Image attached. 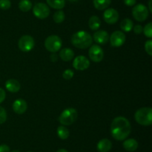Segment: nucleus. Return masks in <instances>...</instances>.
Segmentation results:
<instances>
[{"mask_svg":"<svg viewBox=\"0 0 152 152\" xmlns=\"http://www.w3.org/2000/svg\"><path fill=\"white\" fill-rule=\"evenodd\" d=\"M19 8L22 12H28L32 8V3L30 0H21L19 3Z\"/></svg>","mask_w":152,"mask_h":152,"instance_id":"nucleus-24","label":"nucleus"},{"mask_svg":"<svg viewBox=\"0 0 152 152\" xmlns=\"http://www.w3.org/2000/svg\"><path fill=\"white\" fill-rule=\"evenodd\" d=\"M89 58L94 62H100L104 58V52L102 48L98 45H93L91 46L88 51Z\"/></svg>","mask_w":152,"mask_h":152,"instance_id":"nucleus-9","label":"nucleus"},{"mask_svg":"<svg viewBox=\"0 0 152 152\" xmlns=\"http://www.w3.org/2000/svg\"><path fill=\"white\" fill-rule=\"evenodd\" d=\"M94 40L99 44H105L109 40V35L108 32L103 30H99L94 34Z\"/></svg>","mask_w":152,"mask_h":152,"instance_id":"nucleus-14","label":"nucleus"},{"mask_svg":"<svg viewBox=\"0 0 152 152\" xmlns=\"http://www.w3.org/2000/svg\"><path fill=\"white\" fill-rule=\"evenodd\" d=\"M142 31L144 32L145 37L151 38L152 37V22H149L147 24L144 28H142Z\"/></svg>","mask_w":152,"mask_h":152,"instance_id":"nucleus-26","label":"nucleus"},{"mask_svg":"<svg viewBox=\"0 0 152 152\" xmlns=\"http://www.w3.org/2000/svg\"><path fill=\"white\" fill-rule=\"evenodd\" d=\"M11 6L10 0H0V8L2 10H7Z\"/></svg>","mask_w":152,"mask_h":152,"instance_id":"nucleus-27","label":"nucleus"},{"mask_svg":"<svg viewBox=\"0 0 152 152\" xmlns=\"http://www.w3.org/2000/svg\"><path fill=\"white\" fill-rule=\"evenodd\" d=\"M93 42V38L88 32L80 31L74 34L71 37V43L78 49H85L90 47Z\"/></svg>","mask_w":152,"mask_h":152,"instance_id":"nucleus-2","label":"nucleus"},{"mask_svg":"<svg viewBox=\"0 0 152 152\" xmlns=\"http://www.w3.org/2000/svg\"><path fill=\"white\" fill-rule=\"evenodd\" d=\"M59 57L62 61L68 62L74 58V52L72 49H68V48H64L59 52Z\"/></svg>","mask_w":152,"mask_h":152,"instance_id":"nucleus-18","label":"nucleus"},{"mask_svg":"<svg viewBox=\"0 0 152 152\" xmlns=\"http://www.w3.org/2000/svg\"><path fill=\"white\" fill-rule=\"evenodd\" d=\"M33 13L38 19H45L50 14V8L45 3H37L33 8Z\"/></svg>","mask_w":152,"mask_h":152,"instance_id":"nucleus-7","label":"nucleus"},{"mask_svg":"<svg viewBox=\"0 0 152 152\" xmlns=\"http://www.w3.org/2000/svg\"><path fill=\"white\" fill-rule=\"evenodd\" d=\"M0 152H10V147L5 144L0 145Z\"/></svg>","mask_w":152,"mask_h":152,"instance_id":"nucleus-33","label":"nucleus"},{"mask_svg":"<svg viewBox=\"0 0 152 152\" xmlns=\"http://www.w3.org/2000/svg\"><path fill=\"white\" fill-rule=\"evenodd\" d=\"M62 40L56 35L49 36L45 40V47L48 51L52 53L58 52L62 47Z\"/></svg>","mask_w":152,"mask_h":152,"instance_id":"nucleus-5","label":"nucleus"},{"mask_svg":"<svg viewBox=\"0 0 152 152\" xmlns=\"http://www.w3.org/2000/svg\"><path fill=\"white\" fill-rule=\"evenodd\" d=\"M89 28L93 31H96L99 28L101 25V21L97 16H92L88 21Z\"/></svg>","mask_w":152,"mask_h":152,"instance_id":"nucleus-19","label":"nucleus"},{"mask_svg":"<svg viewBox=\"0 0 152 152\" xmlns=\"http://www.w3.org/2000/svg\"><path fill=\"white\" fill-rule=\"evenodd\" d=\"M112 148V143L108 139H102L97 143L96 148L99 152H108Z\"/></svg>","mask_w":152,"mask_h":152,"instance_id":"nucleus-15","label":"nucleus"},{"mask_svg":"<svg viewBox=\"0 0 152 152\" xmlns=\"http://www.w3.org/2000/svg\"><path fill=\"white\" fill-rule=\"evenodd\" d=\"M132 15L134 18L138 22H143L148 18L149 15L148 8L142 4H138L133 7Z\"/></svg>","mask_w":152,"mask_h":152,"instance_id":"nucleus-6","label":"nucleus"},{"mask_svg":"<svg viewBox=\"0 0 152 152\" xmlns=\"http://www.w3.org/2000/svg\"><path fill=\"white\" fill-rule=\"evenodd\" d=\"M135 120L143 126H149L152 124V109L151 107H142L136 111Z\"/></svg>","mask_w":152,"mask_h":152,"instance_id":"nucleus-3","label":"nucleus"},{"mask_svg":"<svg viewBox=\"0 0 152 152\" xmlns=\"http://www.w3.org/2000/svg\"><path fill=\"white\" fill-rule=\"evenodd\" d=\"M133 30H134V31L135 34H140L142 33V27L140 25H135L134 27H133Z\"/></svg>","mask_w":152,"mask_h":152,"instance_id":"nucleus-31","label":"nucleus"},{"mask_svg":"<svg viewBox=\"0 0 152 152\" xmlns=\"http://www.w3.org/2000/svg\"><path fill=\"white\" fill-rule=\"evenodd\" d=\"M103 18L105 22L108 24H115L119 19V13L114 8H108L105 10Z\"/></svg>","mask_w":152,"mask_h":152,"instance_id":"nucleus-12","label":"nucleus"},{"mask_svg":"<svg viewBox=\"0 0 152 152\" xmlns=\"http://www.w3.org/2000/svg\"><path fill=\"white\" fill-rule=\"evenodd\" d=\"M111 0H94V5L97 10H105L109 7Z\"/></svg>","mask_w":152,"mask_h":152,"instance_id":"nucleus-20","label":"nucleus"},{"mask_svg":"<svg viewBox=\"0 0 152 152\" xmlns=\"http://www.w3.org/2000/svg\"><path fill=\"white\" fill-rule=\"evenodd\" d=\"M47 3L52 8L61 10L65 5V0H47Z\"/></svg>","mask_w":152,"mask_h":152,"instance_id":"nucleus-21","label":"nucleus"},{"mask_svg":"<svg viewBox=\"0 0 152 152\" xmlns=\"http://www.w3.org/2000/svg\"><path fill=\"white\" fill-rule=\"evenodd\" d=\"M89 66H90V61L86 56H83V55L77 56L73 62L74 68L77 70H80V71L87 69Z\"/></svg>","mask_w":152,"mask_h":152,"instance_id":"nucleus-11","label":"nucleus"},{"mask_svg":"<svg viewBox=\"0 0 152 152\" xmlns=\"http://www.w3.org/2000/svg\"><path fill=\"white\" fill-rule=\"evenodd\" d=\"M145 50L148 55H152V40H148L145 43Z\"/></svg>","mask_w":152,"mask_h":152,"instance_id":"nucleus-28","label":"nucleus"},{"mask_svg":"<svg viewBox=\"0 0 152 152\" xmlns=\"http://www.w3.org/2000/svg\"><path fill=\"white\" fill-rule=\"evenodd\" d=\"M74 72L71 69H66L64 71V72L62 73V77L65 79V80H70L74 76Z\"/></svg>","mask_w":152,"mask_h":152,"instance_id":"nucleus-30","label":"nucleus"},{"mask_svg":"<svg viewBox=\"0 0 152 152\" xmlns=\"http://www.w3.org/2000/svg\"><path fill=\"white\" fill-rule=\"evenodd\" d=\"M6 97V93L5 91L2 89V88H0V104L2 103L4 101Z\"/></svg>","mask_w":152,"mask_h":152,"instance_id":"nucleus-32","label":"nucleus"},{"mask_svg":"<svg viewBox=\"0 0 152 152\" xmlns=\"http://www.w3.org/2000/svg\"><path fill=\"white\" fill-rule=\"evenodd\" d=\"M28 152H31V151H28Z\"/></svg>","mask_w":152,"mask_h":152,"instance_id":"nucleus-40","label":"nucleus"},{"mask_svg":"<svg viewBox=\"0 0 152 152\" xmlns=\"http://www.w3.org/2000/svg\"><path fill=\"white\" fill-rule=\"evenodd\" d=\"M133 22L130 19H128V18L123 19L121 23H120V28L123 31H126V32H129V31H132L133 29Z\"/></svg>","mask_w":152,"mask_h":152,"instance_id":"nucleus-22","label":"nucleus"},{"mask_svg":"<svg viewBox=\"0 0 152 152\" xmlns=\"http://www.w3.org/2000/svg\"><path fill=\"white\" fill-rule=\"evenodd\" d=\"M78 113L76 109L67 108L62 112L59 117V122L62 125H71L77 120Z\"/></svg>","mask_w":152,"mask_h":152,"instance_id":"nucleus-4","label":"nucleus"},{"mask_svg":"<svg viewBox=\"0 0 152 152\" xmlns=\"http://www.w3.org/2000/svg\"><path fill=\"white\" fill-rule=\"evenodd\" d=\"M151 2H152V0H149V1H148V8H149V11L150 12H152Z\"/></svg>","mask_w":152,"mask_h":152,"instance_id":"nucleus-36","label":"nucleus"},{"mask_svg":"<svg viewBox=\"0 0 152 152\" xmlns=\"http://www.w3.org/2000/svg\"><path fill=\"white\" fill-rule=\"evenodd\" d=\"M56 152H68V151L67 150H65V149L62 148V149H59Z\"/></svg>","mask_w":152,"mask_h":152,"instance_id":"nucleus-37","label":"nucleus"},{"mask_svg":"<svg viewBox=\"0 0 152 152\" xmlns=\"http://www.w3.org/2000/svg\"><path fill=\"white\" fill-rule=\"evenodd\" d=\"M28 108L27 102L24 99L19 98L16 99L13 104V110L17 114H23Z\"/></svg>","mask_w":152,"mask_h":152,"instance_id":"nucleus-13","label":"nucleus"},{"mask_svg":"<svg viewBox=\"0 0 152 152\" xmlns=\"http://www.w3.org/2000/svg\"><path fill=\"white\" fill-rule=\"evenodd\" d=\"M111 45L113 47H120L126 42V35L121 31H116L112 33L111 37H109Z\"/></svg>","mask_w":152,"mask_h":152,"instance_id":"nucleus-10","label":"nucleus"},{"mask_svg":"<svg viewBox=\"0 0 152 152\" xmlns=\"http://www.w3.org/2000/svg\"><path fill=\"white\" fill-rule=\"evenodd\" d=\"M20 87V83L16 79H9L5 83V88L10 92H17Z\"/></svg>","mask_w":152,"mask_h":152,"instance_id":"nucleus-16","label":"nucleus"},{"mask_svg":"<svg viewBox=\"0 0 152 152\" xmlns=\"http://www.w3.org/2000/svg\"><path fill=\"white\" fill-rule=\"evenodd\" d=\"M56 133H57V135L61 139H66L69 137V131L67 128H65L64 125H61V126H59L57 128V131H56Z\"/></svg>","mask_w":152,"mask_h":152,"instance_id":"nucleus-23","label":"nucleus"},{"mask_svg":"<svg viewBox=\"0 0 152 152\" xmlns=\"http://www.w3.org/2000/svg\"><path fill=\"white\" fill-rule=\"evenodd\" d=\"M123 148L127 151L133 152L136 151L138 148V142L134 139H129L123 142Z\"/></svg>","mask_w":152,"mask_h":152,"instance_id":"nucleus-17","label":"nucleus"},{"mask_svg":"<svg viewBox=\"0 0 152 152\" xmlns=\"http://www.w3.org/2000/svg\"><path fill=\"white\" fill-rule=\"evenodd\" d=\"M57 56L55 55V53H53L51 55H50V61H53V62H56L57 61Z\"/></svg>","mask_w":152,"mask_h":152,"instance_id":"nucleus-35","label":"nucleus"},{"mask_svg":"<svg viewBox=\"0 0 152 152\" xmlns=\"http://www.w3.org/2000/svg\"><path fill=\"white\" fill-rule=\"evenodd\" d=\"M53 20L56 23H62L64 20H65V15L62 10H57L56 12H55L53 16Z\"/></svg>","mask_w":152,"mask_h":152,"instance_id":"nucleus-25","label":"nucleus"},{"mask_svg":"<svg viewBox=\"0 0 152 152\" xmlns=\"http://www.w3.org/2000/svg\"><path fill=\"white\" fill-rule=\"evenodd\" d=\"M123 1L127 6H133L136 4L137 0H123Z\"/></svg>","mask_w":152,"mask_h":152,"instance_id":"nucleus-34","label":"nucleus"},{"mask_svg":"<svg viewBox=\"0 0 152 152\" xmlns=\"http://www.w3.org/2000/svg\"><path fill=\"white\" fill-rule=\"evenodd\" d=\"M11 152H20V151H18V150H14V151H12Z\"/></svg>","mask_w":152,"mask_h":152,"instance_id":"nucleus-39","label":"nucleus"},{"mask_svg":"<svg viewBox=\"0 0 152 152\" xmlns=\"http://www.w3.org/2000/svg\"><path fill=\"white\" fill-rule=\"evenodd\" d=\"M35 45L34 38L31 36L24 35L19 39L18 46L19 49L23 52H28L32 50Z\"/></svg>","mask_w":152,"mask_h":152,"instance_id":"nucleus-8","label":"nucleus"},{"mask_svg":"<svg viewBox=\"0 0 152 152\" xmlns=\"http://www.w3.org/2000/svg\"><path fill=\"white\" fill-rule=\"evenodd\" d=\"M132 127L129 121L123 116L116 117L111 125V136L115 139L123 141L126 139L131 133Z\"/></svg>","mask_w":152,"mask_h":152,"instance_id":"nucleus-1","label":"nucleus"},{"mask_svg":"<svg viewBox=\"0 0 152 152\" xmlns=\"http://www.w3.org/2000/svg\"><path fill=\"white\" fill-rule=\"evenodd\" d=\"M70 1H72V2H75V1H77L78 0H69Z\"/></svg>","mask_w":152,"mask_h":152,"instance_id":"nucleus-38","label":"nucleus"},{"mask_svg":"<svg viewBox=\"0 0 152 152\" xmlns=\"http://www.w3.org/2000/svg\"><path fill=\"white\" fill-rule=\"evenodd\" d=\"M7 119V113L6 110L0 106V125L4 123Z\"/></svg>","mask_w":152,"mask_h":152,"instance_id":"nucleus-29","label":"nucleus"}]
</instances>
